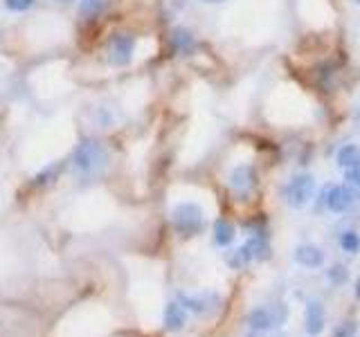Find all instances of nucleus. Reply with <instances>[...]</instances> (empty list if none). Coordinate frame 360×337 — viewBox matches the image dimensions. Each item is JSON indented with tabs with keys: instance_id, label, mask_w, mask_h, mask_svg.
Masks as SVG:
<instances>
[{
	"instance_id": "f257e3e1",
	"label": "nucleus",
	"mask_w": 360,
	"mask_h": 337,
	"mask_svg": "<svg viewBox=\"0 0 360 337\" xmlns=\"http://www.w3.org/2000/svg\"><path fill=\"white\" fill-rule=\"evenodd\" d=\"M106 167H108V151L102 142L88 138L81 144H77L75 153H72V169L81 178H97Z\"/></svg>"
},
{
	"instance_id": "f03ea898",
	"label": "nucleus",
	"mask_w": 360,
	"mask_h": 337,
	"mask_svg": "<svg viewBox=\"0 0 360 337\" xmlns=\"http://www.w3.org/2000/svg\"><path fill=\"white\" fill-rule=\"evenodd\" d=\"M171 223L180 236H196L205 227V214L196 203H178L171 209Z\"/></svg>"
},
{
	"instance_id": "7ed1b4c3",
	"label": "nucleus",
	"mask_w": 360,
	"mask_h": 337,
	"mask_svg": "<svg viewBox=\"0 0 360 337\" xmlns=\"http://www.w3.org/2000/svg\"><path fill=\"white\" fill-rule=\"evenodd\" d=\"M284 196H286V203L293 209L306 207L315 196V178L311 173H300V176H295L291 182H288Z\"/></svg>"
},
{
	"instance_id": "20e7f679",
	"label": "nucleus",
	"mask_w": 360,
	"mask_h": 337,
	"mask_svg": "<svg viewBox=\"0 0 360 337\" xmlns=\"http://www.w3.org/2000/svg\"><path fill=\"white\" fill-rule=\"evenodd\" d=\"M358 203V191L349 185H331L324 189V205L333 214H345Z\"/></svg>"
},
{
	"instance_id": "39448f33",
	"label": "nucleus",
	"mask_w": 360,
	"mask_h": 337,
	"mask_svg": "<svg viewBox=\"0 0 360 337\" xmlns=\"http://www.w3.org/2000/svg\"><path fill=\"white\" fill-rule=\"evenodd\" d=\"M133 52H135V36L124 34V32L113 34L111 41H108V45H106L108 61L117 68L129 66L131 59H133Z\"/></svg>"
},
{
	"instance_id": "423d86ee",
	"label": "nucleus",
	"mask_w": 360,
	"mask_h": 337,
	"mask_svg": "<svg viewBox=\"0 0 360 337\" xmlns=\"http://www.w3.org/2000/svg\"><path fill=\"white\" fill-rule=\"evenodd\" d=\"M257 182V173L252 165H239L230 173V189L237 196H248Z\"/></svg>"
},
{
	"instance_id": "0eeeda50",
	"label": "nucleus",
	"mask_w": 360,
	"mask_h": 337,
	"mask_svg": "<svg viewBox=\"0 0 360 337\" xmlns=\"http://www.w3.org/2000/svg\"><path fill=\"white\" fill-rule=\"evenodd\" d=\"M169 43H171V50H174L178 57H192L198 48L194 34L189 32L187 27H174L169 34Z\"/></svg>"
},
{
	"instance_id": "6e6552de",
	"label": "nucleus",
	"mask_w": 360,
	"mask_h": 337,
	"mask_svg": "<svg viewBox=\"0 0 360 337\" xmlns=\"http://www.w3.org/2000/svg\"><path fill=\"white\" fill-rule=\"evenodd\" d=\"M324 324H327V315H324V306L318 299H311L306 304V317H304V329L311 337H318L324 331Z\"/></svg>"
},
{
	"instance_id": "1a4fd4ad",
	"label": "nucleus",
	"mask_w": 360,
	"mask_h": 337,
	"mask_svg": "<svg viewBox=\"0 0 360 337\" xmlns=\"http://www.w3.org/2000/svg\"><path fill=\"white\" fill-rule=\"evenodd\" d=\"M279 322H284V315H277L273 308H268V306L252 308L248 315V324L252 331H268L270 326H275Z\"/></svg>"
},
{
	"instance_id": "9d476101",
	"label": "nucleus",
	"mask_w": 360,
	"mask_h": 337,
	"mask_svg": "<svg viewBox=\"0 0 360 337\" xmlns=\"http://www.w3.org/2000/svg\"><path fill=\"white\" fill-rule=\"evenodd\" d=\"M295 261L304 268H320L324 263V252L318 248V245H300L295 250Z\"/></svg>"
},
{
	"instance_id": "9b49d317",
	"label": "nucleus",
	"mask_w": 360,
	"mask_h": 337,
	"mask_svg": "<svg viewBox=\"0 0 360 337\" xmlns=\"http://www.w3.org/2000/svg\"><path fill=\"white\" fill-rule=\"evenodd\" d=\"M216 299L214 295H198V297H192V295H180V304H183L185 308H189V311H194L198 315H205L210 313L212 308H216Z\"/></svg>"
},
{
	"instance_id": "f8f14e48",
	"label": "nucleus",
	"mask_w": 360,
	"mask_h": 337,
	"mask_svg": "<svg viewBox=\"0 0 360 337\" xmlns=\"http://www.w3.org/2000/svg\"><path fill=\"white\" fill-rule=\"evenodd\" d=\"M187 322V308L178 302H171L165 308V329L167 331H180Z\"/></svg>"
},
{
	"instance_id": "ddd939ff",
	"label": "nucleus",
	"mask_w": 360,
	"mask_h": 337,
	"mask_svg": "<svg viewBox=\"0 0 360 337\" xmlns=\"http://www.w3.org/2000/svg\"><path fill=\"white\" fill-rule=\"evenodd\" d=\"M336 162L342 171L358 167L360 165V147H356V144H345V147H340Z\"/></svg>"
},
{
	"instance_id": "4468645a",
	"label": "nucleus",
	"mask_w": 360,
	"mask_h": 337,
	"mask_svg": "<svg viewBox=\"0 0 360 337\" xmlns=\"http://www.w3.org/2000/svg\"><path fill=\"white\" fill-rule=\"evenodd\" d=\"M234 225L223 221V218H219V221L214 223V241L216 245H221V248H225V245H230L234 241Z\"/></svg>"
},
{
	"instance_id": "2eb2a0df",
	"label": "nucleus",
	"mask_w": 360,
	"mask_h": 337,
	"mask_svg": "<svg viewBox=\"0 0 360 337\" xmlns=\"http://www.w3.org/2000/svg\"><path fill=\"white\" fill-rule=\"evenodd\" d=\"M246 248H248V252H250L252 261H255V259H266V257H268V243H266V239H264V234H252L250 239H248V243H246Z\"/></svg>"
},
{
	"instance_id": "dca6fc26",
	"label": "nucleus",
	"mask_w": 360,
	"mask_h": 337,
	"mask_svg": "<svg viewBox=\"0 0 360 337\" xmlns=\"http://www.w3.org/2000/svg\"><path fill=\"white\" fill-rule=\"evenodd\" d=\"M250 261H252V257H250V252H248L246 245H241L239 250L228 252V266L234 268V270H239V268H243V266H248Z\"/></svg>"
},
{
	"instance_id": "f3484780",
	"label": "nucleus",
	"mask_w": 360,
	"mask_h": 337,
	"mask_svg": "<svg viewBox=\"0 0 360 337\" xmlns=\"http://www.w3.org/2000/svg\"><path fill=\"white\" fill-rule=\"evenodd\" d=\"M340 248L345 250L347 254H358L360 252V236L354 230L342 232V236H340Z\"/></svg>"
},
{
	"instance_id": "a211bd4d",
	"label": "nucleus",
	"mask_w": 360,
	"mask_h": 337,
	"mask_svg": "<svg viewBox=\"0 0 360 337\" xmlns=\"http://www.w3.org/2000/svg\"><path fill=\"white\" fill-rule=\"evenodd\" d=\"M102 7H104L102 0H81V16L95 18L99 12H102Z\"/></svg>"
},
{
	"instance_id": "6ab92c4d",
	"label": "nucleus",
	"mask_w": 360,
	"mask_h": 337,
	"mask_svg": "<svg viewBox=\"0 0 360 337\" xmlns=\"http://www.w3.org/2000/svg\"><path fill=\"white\" fill-rule=\"evenodd\" d=\"M347 277H349V272H347L345 268H342V266H333V268L329 270V281H331V284H336V286L345 284Z\"/></svg>"
},
{
	"instance_id": "aec40b11",
	"label": "nucleus",
	"mask_w": 360,
	"mask_h": 337,
	"mask_svg": "<svg viewBox=\"0 0 360 337\" xmlns=\"http://www.w3.org/2000/svg\"><path fill=\"white\" fill-rule=\"evenodd\" d=\"M345 180H347L349 187H354L358 194H360V165L354 167V169H349V171H345Z\"/></svg>"
},
{
	"instance_id": "412c9836",
	"label": "nucleus",
	"mask_w": 360,
	"mask_h": 337,
	"mask_svg": "<svg viewBox=\"0 0 360 337\" xmlns=\"http://www.w3.org/2000/svg\"><path fill=\"white\" fill-rule=\"evenodd\" d=\"M5 5L12 12H25V9H30L34 5V0H5Z\"/></svg>"
},
{
	"instance_id": "4be33fe9",
	"label": "nucleus",
	"mask_w": 360,
	"mask_h": 337,
	"mask_svg": "<svg viewBox=\"0 0 360 337\" xmlns=\"http://www.w3.org/2000/svg\"><path fill=\"white\" fill-rule=\"evenodd\" d=\"M354 333H356V322H345L336 331V337H354Z\"/></svg>"
},
{
	"instance_id": "5701e85b",
	"label": "nucleus",
	"mask_w": 360,
	"mask_h": 337,
	"mask_svg": "<svg viewBox=\"0 0 360 337\" xmlns=\"http://www.w3.org/2000/svg\"><path fill=\"white\" fill-rule=\"evenodd\" d=\"M201 3H207V5H219V3H225V0H201Z\"/></svg>"
},
{
	"instance_id": "b1692460",
	"label": "nucleus",
	"mask_w": 360,
	"mask_h": 337,
	"mask_svg": "<svg viewBox=\"0 0 360 337\" xmlns=\"http://www.w3.org/2000/svg\"><path fill=\"white\" fill-rule=\"evenodd\" d=\"M356 297L360 299V279L356 281Z\"/></svg>"
},
{
	"instance_id": "393cba45",
	"label": "nucleus",
	"mask_w": 360,
	"mask_h": 337,
	"mask_svg": "<svg viewBox=\"0 0 360 337\" xmlns=\"http://www.w3.org/2000/svg\"><path fill=\"white\" fill-rule=\"evenodd\" d=\"M59 3H72V0H59Z\"/></svg>"
},
{
	"instance_id": "a878e982",
	"label": "nucleus",
	"mask_w": 360,
	"mask_h": 337,
	"mask_svg": "<svg viewBox=\"0 0 360 337\" xmlns=\"http://www.w3.org/2000/svg\"><path fill=\"white\" fill-rule=\"evenodd\" d=\"M354 3H356V5H360V0H354Z\"/></svg>"
}]
</instances>
